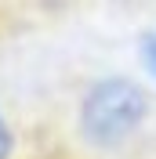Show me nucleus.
I'll use <instances>...</instances> for the list:
<instances>
[{
	"instance_id": "nucleus-1",
	"label": "nucleus",
	"mask_w": 156,
	"mask_h": 159,
	"mask_svg": "<svg viewBox=\"0 0 156 159\" xmlns=\"http://www.w3.org/2000/svg\"><path fill=\"white\" fill-rule=\"evenodd\" d=\"M149 90L131 76H105L95 80L80 98V138L102 152H113L134 138L149 119Z\"/></svg>"
},
{
	"instance_id": "nucleus-2",
	"label": "nucleus",
	"mask_w": 156,
	"mask_h": 159,
	"mask_svg": "<svg viewBox=\"0 0 156 159\" xmlns=\"http://www.w3.org/2000/svg\"><path fill=\"white\" fill-rule=\"evenodd\" d=\"M138 58H142V65H145V72L156 80V33H142V40H138Z\"/></svg>"
},
{
	"instance_id": "nucleus-3",
	"label": "nucleus",
	"mask_w": 156,
	"mask_h": 159,
	"mask_svg": "<svg viewBox=\"0 0 156 159\" xmlns=\"http://www.w3.org/2000/svg\"><path fill=\"white\" fill-rule=\"evenodd\" d=\"M15 156V130L7 127V119L0 116V159H11Z\"/></svg>"
}]
</instances>
